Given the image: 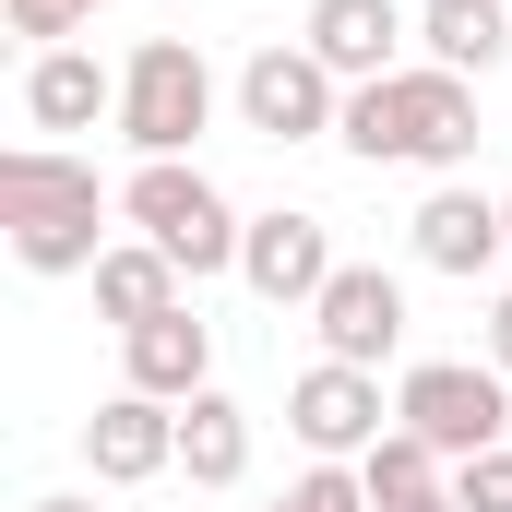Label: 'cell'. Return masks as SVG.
Masks as SVG:
<instances>
[{
	"instance_id": "6da1fadb",
	"label": "cell",
	"mask_w": 512,
	"mask_h": 512,
	"mask_svg": "<svg viewBox=\"0 0 512 512\" xmlns=\"http://www.w3.org/2000/svg\"><path fill=\"white\" fill-rule=\"evenodd\" d=\"M334 143L358 167H429V179H453L477 155V84L441 72V60H405L382 84H346V131Z\"/></svg>"
},
{
	"instance_id": "7a4b0ae2",
	"label": "cell",
	"mask_w": 512,
	"mask_h": 512,
	"mask_svg": "<svg viewBox=\"0 0 512 512\" xmlns=\"http://www.w3.org/2000/svg\"><path fill=\"white\" fill-rule=\"evenodd\" d=\"M120 191H96V155L72 143H12L0 155V227H12V262L24 274H96L108 262V215Z\"/></svg>"
},
{
	"instance_id": "3957f363",
	"label": "cell",
	"mask_w": 512,
	"mask_h": 512,
	"mask_svg": "<svg viewBox=\"0 0 512 512\" xmlns=\"http://www.w3.org/2000/svg\"><path fill=\"white\" fill-rule=\"evenodd\" d=\"M120 227L155 239L191 286H203V274H239V239H251V215H239L191 155H143V167H131V179H120Z\"/></svg>"
},
{
	"instance_id": "277c9868",
	"label": "cell",
	"mask_w": 512,
	"mask_h": 512,
	"mask_svg": "<svg viewBox=\"0 0 512 512\" xmlns=\"http://www.w3.org/2000/svg\"><path fill=\"white\" fill-rule=\"evenodd\" d=\"M215 131V60L191 36H143L120 60V143L131 155H191Z\"/></svg>"
},
{
	"instance_id": "5b68a950",
	"label": "cell",
	"mask_w": 512,
	"mask_h": 512,
	"mask_svg": "<svg viewBox=\"0 0 512 512\" xmlns=\"http://www.w3.org/2000/svg\"><path fill=\"white\" fill-rule=\"evenodd\" d=\"M393 429H417L441 465L501 453L512 441V382L489 370V358H417V370L393 382Z\"/></svg>"
},
{
	"instance_id": "8992f818",
	"label": "cell",
	"mask_w": 512,
	"mask_h": 512,
	"mask_svg": "<svg viewBox=\"0 0 512 512\" xmlns=\"http://www.w3.org/2000/svg\"><path fill=\"white\" fill-rule=\"evenodd\" d=\"M239 120H251L262 143H334V131H346V84H334L298 36H274V48L239 60Z\"/></svg>"
},
{
	"instance_id": "52a82bcc",
	"label": "cell",
	"mask_w": 512,
	"mask_h": 512,
	"mask_svg": "<svg viewBox=\"0 0 512 512\" xmlns=\"http://www.w3.org/2000/svg\"><path fill=\"white\" fill-rule=\"evenodd\" d=\"M286 429H298V453H310V465H358V453H370V441L393 429V405H382V370L310 358V370L286 382Z\"/></svg>"
},
{
	"instance_id": "ba28073f",
	"label": "cell",
	"mask_w": 512,
	"mask_h": 512,
	"mask_svg": "<svg viewBox=\"0 0 512 512\" xmlns=\"http://www.w3.org/2000/svg\"><path fill=\"white\" fill-rule=\"evenodd\" d=\"M310 334H322V358H346V370L405 358V274H382V262H334V286L310 298Z\"/></svg>"
},
{
	"instance_id": "9c48e42d",
	"label": "cell",
	"mask_w": 512,
	"mask_h": 512,
	"mask_svg": "<svg viewBox=\"0 0 512 512\" xmlns=\"http://www.w3.org/2000/svg\"><path fill=\"white\" fill-rule=\"evenodd\" d=\"M405 251L429 262V274H501L512 262V215H501V191H465V179H441L417 215H405Z\"/></svg>"
},
{
	"instance_id": "30bf717a",
	"label": "cell",
	"mask_w": 512,
	"mask_h": 512,
	"mask_svg": "<svg viewBox=\"0 0 512 512\" xmlns=\"http://www.w3.org/2000/svg\"><path fill=\"white\" fill-rule=\"evenodd\" d=\"M239 286L274 298V310H310V298L334 286V227H322V215H298V203L251 215V239H239Z\"/></svg>"
},
{
	"instance_id": "8fae6325",
	"label": "cell",
	"mask_w": 512,
	"mask_h": 512,
	"mask_svg": "<svg viewBox=\"0 0 512 512\" xmlns=\"http://www.w3.org/2000/svg\"><path fill=\"white\" fill-rule=\"evenodd\" d=\"M405 36H417L405 0H310V24H298V48H310L334 84H382V72H405Z\"/></svg>"
},
{
	"instance_id": "7c38bea8",
	"label": "cell",
	"mask_w": 512,
	"mask_h": 512,
	"mask_svg": "<svg viewBox=\"0 0 512 512\" xmlns=\"http://www.w3.org/2000/svg\"><path fill=\"white\" fill-rule=\"evenodd\" d=\"M84 465H96V489H143V477H167L179 465V405H155V393H108L96 417H84Z\"/></svg>"
},
{
	"instance_id": "4fadbf2b",
	"label": "cell",
	"mask_w": 512,
	"mask_h": 512,
	"mask_svg": "<svg viewBox=\"0 0 512 512\" xmlns=\"http://www.w3.org/2000/svg\"><path fill=\"white\" fill-rule=\"evenodd\" d=\"M120 382H131V393H155V405H191V393H215V322L179 298L167 322L120 334Z\"/></svg>"
},
{
	"instance_id": "5bb4252c",
	"label": "cell",
	"mask_w": 512,
	"mask_h": 512,
	"mask_svg": "<svg viewBox=\"0 0 512 512\" xmlns=\"http://www.w3.org/2000/svg\"><path fill=\"white\" fill-rule=\"evenodd\" d=\"M120 120V72L96 48H36L24 60V131H96Z\"/></svg>"
},
{
	"instance_id": "9a60e30c",
	"label": "cell",
	"mask_w": 512,
	"mask_h": 512,
	"mask_svg": "<svg viewBox=\"0 0 512 512\" xmlns=\"http://www.w3.org/2000/svg\"><path fill=\"white\" fill-rule=\"evenodd\" d=\"M179 298H191V274L155 251V239H108V262H96V322L143 334V322H167Z\"/></svg>"
},
{
	"instance_id": "2e32d148",
	"label": "cell",
	"mask_w": 512,
	"mask_h": 512,
	"mask_svg": "<svg viewBox=\"0 0 512 512\" xmlns=\"http://www.w3.org/2000/svg\"><path fill=\"white\" fill-rule=\"evenodd\" d=\"M417 60L489 84V72L512 60V12H501V0H429V12H417Z\"/></svg>"
},
{
	"instance_id": "e0dca14e",
	"label": "cell",
	"mask_w": 512,
	"mask_h": 512,
	"mask_svg": "<svg viewBox=\"0 0 512 512\" xmlns=\"http://www.w3.org/2000/svg\"><path fill=\"white\" fill-rule=\"evenodd\" d=\"M179 477L191 489H239L251 477V405L239 393H191L179 405Z\"/></svg>"
},
{
	"instance_id": "ac0fdd59",
	"label": "cell",
	"mask_w": 512,
	"mask_h": 512,
	"mask_svg": "<svg viewBox=\"0 0 512 512\" xmlns=\"http://www.w3.org/2000/svg\"><path fill=\"white\" fill-rule=\"evenodd\" d=\"M358 477H370V501H382V512H393V501H429V489H453V465H441L417 429H382V441L358 453Z\"/></svg>"
},
{
	"instance_id": "d6986e66",
	"label": "cell",
	"mask_w": 512,
	"mask_h": 512,
	"mask_svg": "<svg viewBox=\"0 0 512 512\" xmlns=\"http://www.w3.org/2000/svg\"><path fill=\"white\" fill-rule=\"evenodd\" d=\"M262 512H382V501H370V477H358V465H310V477H286Z\"/></svg>"
},
{
	"instance_id": "ffe728a7",
	"label": "cell",
	"mask_w": 512,
	"mask_h": 512,
	"mask_svg": "<svg viewBox=\"0 0 512 512\" xmlns=\"http://www.w3.org/2000/svg\"><path fill=\"white\" fill-rule=\"evenodd\" d=\"M0 12L24 48H84V24H96V0H0Z\"/></svg>"
},
{
	"instance_id": "44dd1931",
	"label": "cell",
	"mask_w": 512,
	"mask_h": 512,
	"mask_svg": "<svg viewBox=\"0 0 512 512\" xmlns=\"http://www.w3.org/2000/svg\"><path fill=\"white\" fill-rule=\"evenodd\" d=\"M453 501H465V512H512V441H501V453H465V465H453Z\"/></svg>"
},
{
	"instance_id": "7402d4cb",
	"label": "cell",
	"mask_w": 512,
	"mask_h": 512,
	"mask_svg": "<svg viewBox=\"0 0 512 512\" xmlns=\"http://www.w3.org/2000/svg\"><path fill=\"white\" fill-rule=\"evenodd\" d=\"M489 370H501V382H512V286H501V298H489Z\"/></svg>"
},
{
	"instance_id": "603a6c76",
	"label": "cell",
	"mask_w": 512,
	"mask_h": 512,
	"mask_svg": "<svg viewBox=\"0 0 512 512\" xmlns=\"http://www.w3.org/2000/svg\"><path fill=\"white\" fill-rule=\"evenodd\" d=\"M393 512H465V501H453V489H429V501H393Z\"/></svg>"
},
{
	"instance_id": "cb8c5ba5",
	"label": "cell",
	"mask_w": 512,
	"mask_h": 512,
	"mask_svg": "<svg viewBox=\"0 0 512 512\" xmlns=\"http://www.w3.org/2000/svg\"><path fill=\"white\" fill-rule=\"evenodd\" d=\"M24 512H96V501H72V489H48V501H24Z\"/></svg>"
},
{
	"instance_id": "d4e9b609",
	"label": "cell",
	"mask_w": 512,
	"mask_h": 512,
	"mask_svg": "<svg viewBox=\"0 0 512 512\" xmlns=\"http://www.w3.org/2000/svg\"><path fill=\"white\" fill-rule=\"evenodd\" d=\"M501 215H512V191H501Z\"/></svg>"
},
{
	"instance_id": "484cf974",
	"label": "cell",
	"mask_w": 512,
	"mask_h": 512,
	"mask_svg": "<svg viewBox=\"0 0 512 512\" xmlns=\"http://www.w3.org/2000/svg\"><path fill=\"white\" fill-rule=\"evenodd\" d=\"M96 12H108V0H96Z\"/></svg>"
}]
</instances>
